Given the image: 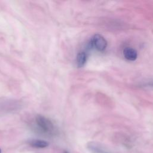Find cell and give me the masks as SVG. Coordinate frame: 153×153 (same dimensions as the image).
I'll return each mask as SVG.
<instances>
[{
  "label": "cell",
  "instance_id": "obj_1",
  "mask_svg": "<svg viewBox=\"0 0 153 153\" xmlns=\"http://www.w3.org/2000/svg\"><path fill=\"white\" fill-rule=\"evenodd\" d=\"M35 121L38 126L42 131L45 133H51L53 132L54 127L50 120L42 115H37L35 117Z\"/></svg>",
  "mask_w": 153,
  "mask_h": 153
},
{
  "label": "cell",
  "instance_id": "obj_2",
  "mask_svg": "<svg viewBox=\"0 0 153 153\" xmlns=\"http://www.w3.org/2000/svg\"><path fill=\"white\" fill-rule=\"evenodd\" d=\"M92 45L98 51H104L107 47V41L105 38L100 34H96L91 39Z\"/></svg>",
  "mask_w": 153,
  "mask_h": 153
},
{
  "label": "cell",
  "instance_id": "obj_3",
  "mask_svg": "<svg viewBox=\"0 0 153 153\" xmlns=\"http://www.w3.org/2000/svg\"><path fill=\"white\" fill-rule=\"evenodd\" d=\"M87 149L92 153H112L105 146L97 142H90L87 144Z\"/></svg>",
  "mask_w": 153,
  "mask_h": 153
},
{
  "label": "cell",
  "instance_id": "obj_4",
  "mask_svg": "<svg viewBox=\"0 0 153 153\" xmlns=\"http://www.w3.org/2000/svg\"><path fill=\"white\" fill-rule=\"evenodd\" d=\"M124 57L130 61H134L137 57V53L136 50L131 47H127L123 51Z\"/></svg>",
  "mask_w": 153,
  "mask_h": 153
},
{
  "label": "cell",
  "instance_id": "obj_5",
  "mask_svg": "<svg viewBox=\"0 0 153 153\" xmlns=\"http://www.w3.org/2000/svg\"><path fill=\"white\" fill-rule=\"evenodd\" d=\"M27 143L32 147L36 148H44L49 145L47 141L41 139H30L27 141Z\"/></svg>",
  "mask_w": 153,
  "mask_h": 153
},
{
  "label": "cell",
  "instance_id": "obj_6",
  "mask_svg": "<svg viewBox=\"0 0 153 153\" xmlns=\"http://www.w3.org/2000/svg\"><path fill=\"white\" fill-rule=\"evenodd\" d=\"M87 61V54L85 52H79L76 56V63L78 68L82 67Z\"/></svg>",
  "mask_w": 153,
  "mask_h": 153
},
{
  "label": "cell",
  "instance_id": "obj_7",
  "mask_svg": "<svg viewBox=\"0 0 153 153\" xmlns=\"http://www.w3.org/2000/svg\"><path fill=\"white\" fill-rule=\"evenodd\" d=\"M63 153H69L68 151H63Z\"/></svg>",
  "mask_w": 153,
  "mask_h": 153
},
{
  "label": "cell",
  "instance_id": "obj_8",
  "mask_svg": "<svg viewBox=\"0 0 153 153\" xmlns=\"http://www.w3.org/2000/svg\"><path fill=\"white\" fill-rule=\"evenodd\" d=\"M0 153H1V149H0Z\"/></svg>",
  "mask_w": 153,
  "mask_h": 153
}]
</instances>
